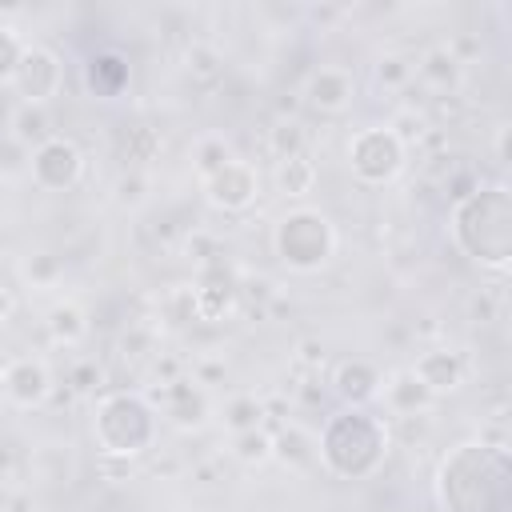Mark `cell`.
I'll return each mask as SVG.
<instances>
[{
	"mask_svg": "<svg viewBox=\"0 0 512 512\" xmlns=\"http://www.w3.org/2000/svg\"><path fill=\"white\" fill-rule=\"evenodd\" d=\"M440 512H512V456L508 444L464 440L436 464Z\"/></svg>",
	"mask_w": 512,
	"mask_h": 512,
	"instance_id": "6da1fadb",
	"label": "cell"
},
{
	"mask_svg": "<svg viewBox=\"0 0 512 512\" xmlns=\"http://www.w3.org/2000/svg\"><path fill=\"white\" fill-rule=\"evenodd\" d=\"M448 236L472 264L504 276L512 264V192L508 184H476L448 212Z\"/></svg>",
	"mask_w": 512,
	"mask_h": 512,
	"instance_id": "7a4b0ae2",
	"label": "cell"
},
{
	"mask_svg": "<svg viewBox=\"0 0 512 512\" xmlns=\"http://www.w3.org/2000/svg\"><path fill=\"white\" fill-rule=\"evenodd\" d=\"M392 448V428L372 408H340L316 436V464L340 480H368Z\"/></svg>",
	"mask_w": 512,
	"mask_h": 512,
	"instance_id": "3957f363",
	"label": "cell"
},
{
	"mask_svg": "<svg viewBox=\"0 0 512 512\" xmlns=\"http://www.w3.org/2000/svg\"><path fill=\"white\" fill-rule=\"evenodd\" d=\"M156 432H160V412L144 392L116 388V392H104L92 408V440L100 456L136 460L156 444Z\"/></svg>",
	"mask_w": 512,
	"mask_h": 512,
	"instance_id": "277c9868",
	"label": "cell"
},
{
	"mask_svg": "<svg viewBox=\"0 0 512 512\" xmlns=\"http://www.w3.org/2000/svg\"><path fill=\"white\" fill-rule=\"evenodd\" d=\"M336 228L320 208H288L272 228V252L292 272H320L336 256Z\"/></svg>",
	"mask_w": 512,
	"mask_h": 512,
	"instance_id": "5b68a950",
	"label": "cell"
},
{
	"mask_svg": "<svg viewBox=\"0 0 512 512\" xmlns=\"http://www.w3.org/2000/svg\"><path fill=\"white\" fill-rule=\"evenodd\" d=\"M408 164V148L396 140L388 124H364L348 140V168L360 184H392Z\"/></svg>",
	"mask_w": 512,
	"mask_h": 512,
	"instance_id": "8992f818",
	"label": "cell"
},
{
	"mask_svg": "<svg viewBox=\"0 0 512 512\" xmlns=\"http://www.w3.org/2000/svg\"><path fill=\"white\" fill-rule=\"evenodd\" d=\"M12 88H16L20 104H48L52 96H60V88H64V60H60V52L48 48V44H28L20 64H16Z\"/></svg>",
	"mask_w": 512,
	"mask_h": 512,
	"instance_id": "52a82bcc",
	"label": "cell"
},
{
	"mask_svg": "<svg viewBox=\"0 0 512 512\" xmlns=\"http://www.w3.org/2000/svg\"><path fill=\"white\" fill-rule=\"evenodd\" d=\"M28 172H32V180H36L44 192H68V188H76L80 176H84V152H80L76 140H68V136L56 132V136L44 140L40 148H32Z\"/></svg>",
	"mask_w": 512,
	"mask_h": 512,
	"instance_id": "ba28073f",
	"label": "cell"
},
{
	"mask_svg": "<svg viewBox=\"0 0 512 512\" xmlns=\"http://www.w3.org/2000/svg\"><path fill=\"white\" fill-rule=\"evenodd\" d=\"M144 396H148L152 408L164 412V420H168L172 428H180V432H196V428H204L208 416H212L208 392H204L192 376H176L172 384H160V388H152V392H144Z\"/></svg>",
	"mask_w": 512,
	"mask_h": 512,
	"instance_id": "9c48e42d",
	"label": "cell"
},
{
	"mask_svg": "<svg viewBox=\"0 0 512 512\" xmlns=\"http://www.w3.org/2000/svg\"><path fill=\"white\" fill-rule=\"evenodd\" d=\"M200 184H204V200L212 208H220V212H248L256 204V196H260L256 168L248 160H236V156L224 168H216L212 176H204Z\"/></svg>",
	"mask_w": 512,
	"mask_h": 512,
	"instance_id": "30bf717a",
	"label": "cell"
},
{
	"mask_svg": "<svg viewBox=\"0 0 512 512\" xmlns=\"http://www.w3.org/2000/svg\"><path fill=\"white\" fill-rule=\"evenodd\" d=\"M412 376L440 400L448 392H456L464 380H468V356L452 344H436V348H424L412 364Z\"/></svg>",
	"mask_w": 512,
	"mask_h": 512,
	"instance_id": "8fae6325",
	"label": "cell"
},
{
	"mask_svg": "<svg viewBox=\"0 0 512 512\" xmlns=\"http://www.w3.org/2000/svg\"><path fill=\"white\" fill-rule=\"evenodd\" d=\"M52 372L40 356H16L4 364V396L16 408H40L52 396Z\"/></svg>",
	"mask_w": 512,
	"mask_h": 512,
	"instance_id": "7c38bea8",
	"label": "cell"
},
{
	"mask_svg": "<svg viewBox=\"0 0 512 512\" xmlns=\"http://www.w3.org/2000/svg\"><path fill=\"white\" fill-rule=\"evenodd\" d=\"M304 100L324 116L348 112L356 100V72L344 64H320L304 84Z\"/></svg>",
	"mask_w": 512,
	"mask_h": 512,
	"instance_id": "4fadbf2b",
	"label": "cell"
},
{
	"mask_svg": "<svg viewBox=\"0 0 512 512\" xmlns=\"http://www.w3.org/2000/svg\"><path fill=\"white\" fill-rule=\"evenodd\" d=\"M192 300H196V320L216 324V320L232 316L236 304H240L236 276H232L228 268H220V264H208V268L200 272V280L192 284Z\"/></svg>",
	"mask_w": 512,
	"mask_h": 512,
	"instance_id": "5bb4252c",
	"label": "cell"
},
{
	"mask_svg": "<svg viewBox=\"0 0 512 512\" xmlns=\"http://www.w3.org/2000/svg\"><path fill=\"white\" fill-rule=\"evenodd\" d=\"M380 384H384L380 368L364 356H348L332 368V392L340 396L344 408H368L372 400H380Z\"/></svg>",
	"mask_w": 512,
	"mask_h": 512,
	"instance_id": "9a60e30c",
	"label": "cell"
},
{
	"mask_svg": "<svg viewBox=\"0 0 512 512\" xmlns=\"http://www.w3.org/2000/svg\"><path fill=\"white\" fill-rule=\"evenodd\" d=\"M380 396H384V408H388L392 416H424V412L436 404V396L412 376V368L392 372V376L380 384Z\"/></svg>",
	"mask_w": 512,
	"mask_h": 512,
	"instance_id": "2e32d148",
	"label": "cell"
},
{
	"mask_svg": "<svg viewBox=\"0 0 512 512\" xmlns=\"http://www.w3.org/2000/svg\"><path fill=\"white\" fill-rule=\"evenodd\" d=\"M412 72H416L436 96H452V92L460 88V80H464V64L452 56L448 44H432V48L412 64Z\"/></svg>",
	"mask_w": 512,
	"mask_h": 512,
	"instance_id": "e0dca14e",
	"label": "cell"
},
{
	"mask_svg": "<svg viewBox=\"0 0 512 512\" xmlns=\"http://www.w3.org/2000/svg\"><path fill=\"white\" fill-rule=\"evenodd\" d=\"M84 84H88V92L92 96H100V100H112V96H120L124 88H128V60L120 56V52H92L88 56V64H84Z\"/></svg>",
	"mask_w": 512,
	"mask_h": 512,
	"instance_id": "ac0fdd59",
	"label": "cell"
},
{
	"mask_svg": "<svg viewBox=\"0 0 512 512\" xmlns=\"http://www.w3.org/2000/svg\"><path fill=\"white\" fill-rule=\"evenodd\" d=\"M272 460H280L284 468H312L316 464V432H308L304 424H276L272 428Z\"/></svg>",
	"mask_w": 512,
	"mask_h": 512,
	"instance_id": "d6986e66",
	"label": "cell"
},
{
	"mask_svg": "<svg viewBox=\"0 0 512 512\" xmlns=\"http://www.w3.org/2000/svg\"><path fill=\"white\" fill-rule=\"evenodd\" d=\"M44 332H48L52 344L72 348V344H80V340L88 336V312H84L76 300H60V304L48 308V316H44Z\"/></svg>",
	"mask_w": 512,
	"mask_h": 512,
	"instance_id": "ffe728a7",
	"label": "cell"
},
{
	"mask_svg": "<svg viewBox=\"0 0 512 512\" xmlns=\"http://www.w3.org/2000/svg\"><path fill=\"white\" fill-rule=\"evenodd\" d=\"M8 132L24 144V148H40L44 140H52V116H48V104H16L8 112Z\"/></svg>",
	"mask_w": 512,
	"mask_h": 512,
	"instance_id": "44dd1931",
	"label": "cell"
},
{
	"mask_svg": "<svg viewBox=\"0 0 512 512\" xmlns=\"http://www.w3.org/2000/svg\"><path fill=\"white\" fill-rule=\"evenodd\" d=\"M276 188L288 196V200H300L316 188V164L308 152L300 156H288V160H276Z\"/></svg>",
	"mask_w": 512,
	"mask_h": 512,
	"instance_id": "7402d4cb",
	"label": "cell"
},
{
	"mask_svg": "<svg viewBox=\"0 0 512 512\" xmlns=\"http://www.w3.org/2000/svg\"><path fill=\"white\" fill-rule=\"evenodd\" d=\"M160 148H164V140H160V132L152 128V124H132L124 136H120V156H124V164L128 168H144V164H152L156 156H160Z\"/></svg>",
	"mask_w": 512,
	"mask_h": 512,
	"instance_id": "603a6c76",
	"label": "cell"
},
{
	"mask_svg": "<svg viewBox=\"0 0 512 512\" xmlns=\"http://www.w3.org/2000/svg\"><path fill=\"white\" fill-rule=\"evenodd\" d=\"M268 152L276 160H288V156H300L308 152V128L300 120H276L268 128Z\"/></svg>",
	"mask_w": 512,
	"mask_h": 512,
	"instance_id": "cb8c5ba5",
	"label": "cell"
},
{
	"mask_svg": "<svg viewBox=\"0 0 512 512\" xmlns=\"http://www.w3.org/2000/svg\"><path fill=\"white\" fill-rule=\"evenodd\" d=\"M224 428L236 436V432H252V428H264V400L260 396H232L224 404Z\"/></svg>",
	"mask_w": 512,
	"mask_h": 512,
	"instance_id": "d4e9b609",
	"label": "cell"
},
{
	"mask_svg": "<svg viewBox=\"0 0 512 512\" xmlns=\"http://www.w3.org/2000/svg\"><path fill=\"white\" fill-rule=\"evenodd\" d=\"M232 456H236L240 464H268V460H272V432H268V428L236 432V436H232Z\"/></svg>",
	"mask_w": 512,
	"mask_h": 512,
	"instance_id": "484cf974",
	"label": "cell"
},
{
	"mask_svg": "<svg viewBox=\"0 0 512 512\" xmlns=\"http://www.w3.org/2000/svg\"><path fill=\"white\" fill-rule=\"evenodd\" d=\"M388 128L396 132V140H400L404 148H416V144L428 136V128H432V124H428L424 108H416V104H404V108H400V112L388 120Z\"/></svg>",
	"mask_w": 512,
	"mask_h": 512,
	"instance_id": "4316f807",
	"label": "cell"
},
{
	"mask_svg": "<svg viewBox=\"0 0 512 512\" xmlns=\"http://www.w3.org/2000/svg\"><path fill=\"white\" fill-rule=\"evenodd\" d=\"M192 160H196V172H200V180H204V176H212L216 168H224V164L232 160V144H228L224 136H204V140H196Z\"/></svg>",
	"mask_w": 512,
	"mask_h": 512,
	"instance_id": "83f0119b",
	"label": "cell"
},
{
	"mask_svg": "<svg viewBox=\"0 0 512 512\" xmlns=\"http://www.w3.org/2000/svg\"><path fill=\"white\" fill-rule=\"evenodd\" d=\"M20 276H24L32 288H52V284L64 276V264H60V256H52V252H36V256H28V260L20 264Z\"/></svg>",
	"mask_w": 512,
	"mask_h": 512,
	"instance_id": "f1b7e54d",
	"label": "cell"
},
{
	"mask_svg": "<svg viewBox=\"0 0 512 512\" xmlns=\"http://www.w3.org/2000/svg\"><path fill=\"white\" fill-rule=\"evenodd\" d=\"M372 72H376V84L380 88H408L412 84V60L408 56H396V52H384Z\"/></svg>",
	"mask_w": 512,
	"mask_h": 512,
	"instance_id": "f546056e",
	"label": "cell"
},
{
	"mask_svg": "<svg viewBox=\"0 0 512 512\" xmlns=\"http://www.w3.org/2000/svg\"><path fill=\"white\" fill-rule=\"evenodd\" d=\"M160 312H164V320H172L176 328L192 324V320H196V300H192V284H176V288H172V292L164 296Z\"/></svg>",
	"mask_w": 512,
	"mask_h": 512,
	"instance_id": "4dcf8cb0",
	"label": "cell"
},
{
	"mask_svg": "<svg viewBox=\"0 0 512 512\" xmlns=\"http://www.w3.org/2000/svg\"><path fill=\"white\" fill-rule=\"evenodd\" d=\"M24 36L12 28V24H0V84H12V76H16V64H20V56H24Z\"/></svg>",
	"mask_w": 512,
	"mask_h": 512,
	"instance_id": "1f68e13d",
	"label": "cell"
},
{
	"mask_svg": "<svg viewBox=\"0 0 512 512\" xmlns=\"http://www.w3.org/2000/svg\"><path fill=\"white\" fill-rule=\"evenodd\" d=\"M100 380H104V368H100L96 360H76V364L68 368V376H64V384H68L76 396H96Z\"/></svg>",
	"mask_w": 512,
	"mask_h": 512,
	"instance_id": "d6a6232c",
	"label": "cell"
},
{
	"mask_svg": "<svg viewBox=\"0 0 512 512\" xmlns=\"http://www.w3.org/2000/svg\"><path fill=\"white\" fill-rule=\"evenodd\" d=\"M32 160V148H24L12 132L0 136V176H24Z\"/></svg>",
	"mask_w": 512,
	"mask_h": 512,
	"instance_id": "836d02e7",
	"label": "cell"
},
{
	"mask_svg": "<svg viewBox=\"0 0 512 512\" xmlns=\"http://www.w3.org/2000/svg\"><path fill=\"white\" fill-rule=\"evenodd\" d=\"M184 64H188V72H192V76L208 80V76H216V72H220V52H216L212 44H192V48L184 52Z\"/></svg>",
	"mask_w": 512,
	"mask_h": 512,
	"instance_id": "e575fe53",
	"label": "cell"
},
{
	"mask_svg": "<svg viewBox=\"0 0 512 512\" xmlns=\"http://www.w3.org/2000/svg\"><path fill=\"white\" fill-rule=\"evenodd\" d=\"M144 196H148V176L136 172V168L120 172V180H116V200L128 204V208H136V204H144Z\"/></svg>",
	"mask_w": 512,
	"mask_h": 512,
	"instance_id": "d590c367",
	"label": "cell"
},
{
	"mask_svg": "<svg viewBox=\"0 0 512 512\" xmlns=\"http://www.w3.org/2000/svg\"><path fill=\"white\" fill-rule=\"evenodd\" d=\"M156 348V332L148 324H128L124 336H120V352L124 356H148Z\"/></svg>",
	"mask_w": 512,
	"mask_h": 512,
	"instance_id": "8d00e7d4",
	"label": "cell"
},
{
	"mask_svg": "<svg viewBox=\"0 0 512 512\" xmlns=\"http://www.w3.org/2000/svg\"><path fill=\"white\" fill-rule=\"evenodd\" d=\"M496 316H500V292L480 288V292L468 300V320H472V324H492Z\"/></svg>",
	"mask_w": 512,
	"mask_h": 512,
	"instance_id": "74e56055",
	"label": "cell"
},
{
	"mask_svg": "<svg viewBox=\"0 0 512 512\" xmlns=\"http://www.w3.org/2000/svg\"><path fill=\"white\" fill-rule=\"evenodd\" d=\"M440 184H444V192H448V200L456 204V200H464L468 192H476V184H480V176H476L472 168H452V172H448V176H444Z\"/></svg>",
	"mask_w": 512,
	"mask_h": 512,
	"instance_id": "f35d334b",
	"label": "cell"
},
{
	"mask_svg": "<svg viewBox=\"0 0 512 512\" xmlns=\"http://www.w3.org/2000/svg\"><path fill=\"white\" fill-rule=\"evenodd\" d=\"M236 292H240V300H260V304L276 300V288L268 276H236Z\"/></svg>",
	"mask_w": 512,
	"mask_h": 512,
	"instance_id": "ab89813d",
	"label": "cell"
},
{
	"mask_svg": "<svg viewBox=\"0 0 512 512\" xmlns=\"http://www.w3.org/2000/svg\"><path fill=\"white\" fill-rule=\"evenodd\" d=\"M96 472H100L108 484H124V480H132L136 464L124 460V456H96Z\"/></svg>",
	"mask_w": 512,
	"mask_h": 512,
	"instance_id": "60d3db41",
	"label": "cell"
},
{
	"mask_svg": "<svg viewBox=\"0 0 512 512\" xmlns=\"http://www.w3.org/2000/svg\"><path fill=\"white\" fill-rule=\"evenodd\" d=\"M324 360H328V352H324V344L316 336H304L296 344V364L300 368H324Z\"/></svg>",
	"mask_w": 512,
	"mask_h": 512,
	"instance_id": "b9f144b4",
	"label": "cell"
},
{
	"mask_svg": "<svg viewBox=\"0 0 512 512\" xmlns=\"http://www.w3.org/2000/svg\"><path fill=\"white\" fill-rule=\"evenodd\" d=\"M228 376V368H224V360H212V356H204V360H196L192 364V380L204 388V384H220Z\"/></svg>",
	"mask_w": 512,
	"mask_h": 512,
	"instance_id": "7bdbcfd3",
	"label": "cell"
},
{
	"mask_svg": "<svg viewBox=\"0 0 512 512\" xmlns=\"http://www.w3.org/2000/svg\"><path fill=\"white\" fill-rule=\"evenodd\" d=\"M184 248H188V256H196L204 268H208V264H216V240H212V236H204V232H192Z\"/></svg>",
	"mask_w": 512,
	"mask_h": 512,
	"instance_id": "ee69618b",
	"label": "cell"
},
{
	"mask_svg": "<svg viewBox=\"0 0 512 512\" xmlns=\"http://www.w3.org/2000/svg\"><path fill=\"white\" fill-rule=\"evenodd\" d=\"M508 136H512V124L500 120V124H496V136H492V152H496V164H500V168H508Z\"/></svg>",
	"mask_w": 512,
	"mask_h": 512,
	"instance_id": "f6af8a7d",
	"label": "cell"
},
{
	"mask_svg": "<svg viewBox=\"0 0 512 512\" xmlns=\"http://www.w3.org/2000/svg\"><path fill=\"white\" fill-rule=\"evenodd\" d=\"M8 316H12V292H8L4 284H0V324H4Z\"/></svg>",
	"mask_w": 512,
	"mask_h": 512,
	"instance_id": "bcb514c9",
	"label": "cell"
},
{
	"mask_svg": "<svg viewBox=\"0 0 512 512\" xmlns=\"http://www.w3.org/2000/svg\"><path fill=\"white\" fill-rule=\"evenodd\" d=\"M304 400H312V404L324 400V388H316V380H308V384H304Z\"/></svg>",
	"mask_w": 512,
	"mask_h": 512,
	"instance_id": "7dc6e473",
	"label": "cell"
},
{
	"mask_svg": "<svg viewBox=\"0 0 512 512\" xmlns=\"http://www.w3.org/2000/svg\"><path fill=\"white\" fill-rule=\"evenodd\" d=\"M8 468H12V452L0 444V476H4V480H8Z\"/></svg>",
	"mask_w": 512,
	"mask_h": 512,
	"instance_id": "c3c4849f",
	"label": "cell"
},
{
	"mask_svg": "<svg viewBox=\"0 0 512 512\" xmlns=\"http://www.w3.org/2000/svg\"><path fill=\"white\" fill-rule=\"evenodd\" d=\"M8 500H12V488H8V484H4V476H0V512L8 508Z\"/></svg>",
	"mask_w": 512,
	"mask_h": 512,
	"instance_id": "681fc988",
	"label": "cell"
},
{
	"mask_svg": "<svg viewBox=\"0 0 512 512\" xmlns=\"http://www.w3.org/2000/svg\"><path fill=\"white\" fill-rule=\"evenodd\" d=\"M8 404V396H4V368H0V408Z\"/></svg>",
	"mask_w": 512,
	"mask_h": 512,
	"instance_id": "f907efd6",
	"label": "cell"
}]
</instances>
